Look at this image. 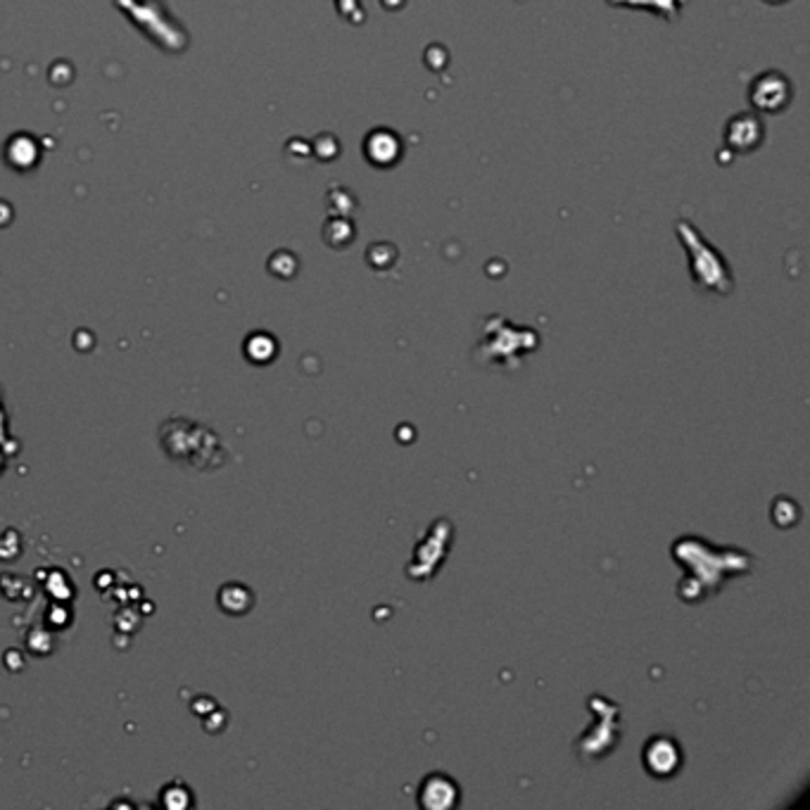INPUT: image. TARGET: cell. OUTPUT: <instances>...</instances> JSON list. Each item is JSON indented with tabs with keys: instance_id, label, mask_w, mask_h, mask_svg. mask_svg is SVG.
Here are the masks:
<instances>
[{
	"instance_id": "obj_1",
	"label": "cell",
	"mask_w": 810,
	"mask_h": 810,
	"mask_svg": "<svg viewBox=\"0 0 810 810\" xmlns=\"http://www.w3.org/2000/svg\"><path fill=\"white\" fill-rule=\"evenodd\" d=\"M644 766L651 775L671 777L680 768V746L668 737H653L644 749Z\"/></svg>"
},
{
	"instance_id": "obj_2",
	"label": "cell",
	"mask_w": 810,
	"mask_h": 810,
	"mask_svg": "<svg viewBox=\"0 0 810 810\" xmlns=\"http://www.w3.org/2000/svg\"><path fill=\"white\" fill-rule=\"evenodd\" d=\"M457 801H459V787L440 772L426 777V782L420 785L418 803L424 808L445 810V808H455Z\"/></svg>"
}]
</instances>
